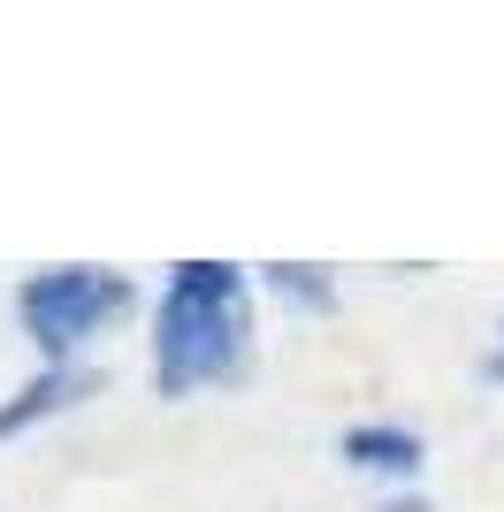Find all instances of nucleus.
Instances as JSON below:
<instances>
[{
    "label": "nucleus",
    "instance_id": "obj_1",
    "mask_svg": "<svg viewBox=\"0 0 504 512\" xmlns=\"http://www.w3.org/2000/svg\"><path fill=\"white\" fill-rule=\"evenodd\" d=\"M245 367V276L222 260H184L161 299L153 375L161 398H191L199 383H230Z\"/></svg>",
    "mask_w": 504,
    "mask_h": 512
},
{
    "label": "nucleus",
    "instance_id": "obj_2",
    "mask_svg": "<svg viewBox=\"0 0 504 512\" xmlns=\"http://www.w3.org/2000/svg\"><path fill=\"white\" fill-rule=\"evenodd\" d=\"M130 306V283L107 276V268H46V276L23 283V329H31V344H39L54 367H69V352H77L92 329H107V321Z\"/></svg>",
    "mask_w": 504,
    "mask_h": 512
},
{
    "label": "nucleus",
    "instance_id": "obj_3",
    "mask_svg": "<svg viewBox=\"0 0 504 512\" xmlns=\"http://www.w3.org/2000/svg\"><path fill=\"white\" fill-rule=\"evenodd\" d=\"M84 390H92V375H77V367H46L39 383H23L8 406H0V436H23V428H39L46 413H62V406H77Z\"/></svg>",
    "mask_w": 504,
    "mask_h": 512
},
{
    "label": "nucleus",
    "instance_id": "obj_4",
    "mask_svg": "<svg viewBox=\"0 0 504 512\" xmlns=\"http://www.w3.org/2000/svg\"><path fill=\"white\" fill-rule=\"evenodd\" d=\"M344 459H352V467H367V474H420V436H413V428L367 421V428H352V436H344Z\"/></svg>",
    "mask_w": 504,
    "mask_h": 512
},
{
    "label": "nucleus",
    "instance_id": "obj_5",
    "mask_svg": "<svg viewBox=\"0 0 504 512\" xmlns=\"http://www.w3.org/2000/svg\"><path fill=\"white\" fill-rule=\"evenodd\" d=\"M268 283L291 306H306V314H329V283H321V268H268Z\"/></svg>",
    "mask_w": 504,
    "mask_h": 512
},
{
    "label": "nucleus",
    "instance_id": "obj_6",
    "mask_svg": "<svg viewBox=\"0 0 504 512\" xmlns=\"http://www.w3.org/2000/svg\"><path fill=\"white\" fill-rule=\"evenodd\" d=\"M482 383H504V321H497V344L482 352Z\"/></svg>",
    "mask_w": 504,
    "mask_h": 512
},
{
    "label": "nucleus",
    "instance_id": "obj_7",
    "mask_svg": "<svg viewBox=\"0 0 504 512\" xmlns=\"http://www.w3.org/2000/svg\"><path fill=\"white\" fill-rule=\"evenodd\" d=\"M390 512H428V505H390Z\"/></svg>",
    "mask_w": 504,
    "mask_h": 512
}]
</instances>
